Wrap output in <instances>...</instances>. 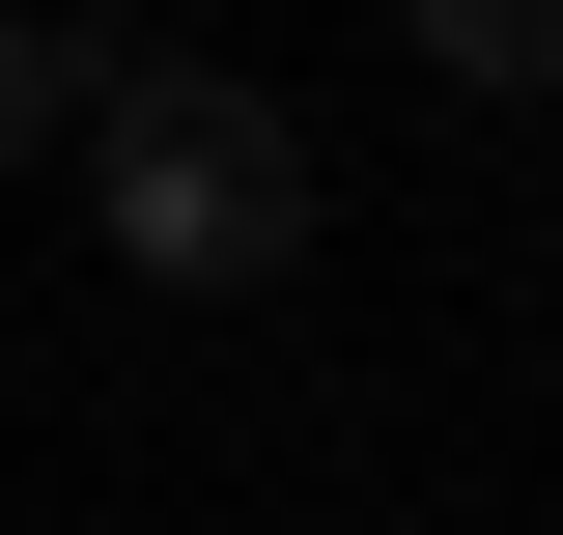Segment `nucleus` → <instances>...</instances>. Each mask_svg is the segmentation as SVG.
I'll return each instance as SVG.
<instances>
[{
    "instance_id": "nucleus-1",
    "label": "nucleus",
    "mask_w": 563,
    "mask_h": 535,
    "mask_svg": "<svg viewBox=\"0 0 563 535\" xmlns=\"http://www.w3.org/2000/svg\"><path fill=\"white\" fill-rule=\"evenodd\" d=\"M85 198H113V254L169 282V310H225V282H282V254H310V141H282V85L85 57Z\"/></svg>"
},
{
    "instance_id": "nucleus-2",
    "label": "nucleus",
    "mask_w": 563,
    "mask_h": 535,
    "mask_svg": "<svg viewBox=\"0 0 563 535\" xmlns=\"http://www.w3.org/2000/svg\"><path fill=\"white\" fill-rule=\"evenodd\" d=\"M395 29H422L451 85H563V0H395Z\"/></svg>"
},
{
    "instance_id": "nucleus-3",
    "label": "nucleus",
    "mask_w": 563,
    "mask_h": 535,
    "mask_svg": "<svg viewBox=\"0 0 563 535\" xmlns=\"http://www.w3.org/2000/svg\"><path fill=\"white\" fill-rule=\"evenodd\" d=\"M57 113H85V29H29V0H0V170H29Z\"/></svg>"
}]
</instances>
